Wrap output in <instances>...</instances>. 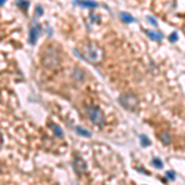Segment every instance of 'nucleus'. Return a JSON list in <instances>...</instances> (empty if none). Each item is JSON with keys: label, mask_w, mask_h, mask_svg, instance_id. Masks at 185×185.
Returning a JSON list of instances; mask_svg holds the SVG:
<instances>
[{"label": "nucleus", "mask_w": 185, "mask_h": 185, "mask_svg": "<svg viewBox=\"0 0 185 185\" xmlns=\"http://www.w3.org/2000/svg\"><path fill=\"white\" fill-rule=\"evenodd\" d=\"M19 5H22V6L21 8H23V9H26L27 6H28V1H22V0H20V1H19Z\"/></svg>", "instance_id": "18"}, {"label": "nucleus", "mask_w": 185, "mask_h": 185, "mask_svg": "<svg viewBox=\"0 0 185 185\" xmlns=\"http://www.w3.org/2000/svg\"><path fill=\"white\" fill-rule=\"evenodd\" d=\"M120 19L125 22V23H132V22H136V19L135 17L128 14V13H121L120 14Z\"/></svg>", "instance_id": "8"}, {"label": "nucleus", "mask_w": 185, "mask_h": 185, "mask_svg": "<svg viewBox=\"0 0 185 185\" xmlns=\"http://www.w3.org/2000/svg\"><path fill=\"white\" fill-rule=\"evenodd\" d=\"M140 141H141V145L142 147H150L152 145L151 140L148 138V137L146 135H140Z\"/></svg>", "instance_id": "11"}, {"label": "nucleus", "mask_w": 185, "mask_h": 185, "mask_svg": "<svg viewBox=\"0 0 185 185\" xmlns=\"http://www.w3.org/2000/svg\"><path fill=\"white\" fill-rule=\"evenodd\" d=\"M165 176H167V179H169V180H175V172L174 170H168L165 173Z\"/></svg>", "instance_id": "14"}, {"label": "nucleus", "mask_w": 185, "mask_h": 185, "mask_svg": "<svg viewBox=\"0 0 185 185\" xmlns=\"http://www.w3.org/2000/svg\"><path fill=\"white\" fill-rule=\"evenodd\" d=\"M118 103L122 105V107H125L128 111H136L138 109V99L135 94H122L118 98Z\"/></svg>", "instance_id": "2"}, {"label": "nucleus", "mask_w": 185, "mask_h": 185, "mask_svg": "<svg viewBox=\"0 0 185 185\" xmlns=\"http://www.w3.org/2000/svg\"><path fill=\"white\" fill-rule=\"evenodd\" d=\"M51 128H52V131L55 132V135L57 137H63V130L59 126H57V125H55V123H51Z\"/></svg>", "instance_id": "12"}, {"label": "nucleus", "mask_w": 185, "mask_h": 185, "mask_svg": "<svg viewBox=\"0 0 185 185\" xmlns=\"http://www.w3.org/2000/svg\"><path fill=\"white\" fill-rule=\"evenodd\" d=\"M40 32H41V26L35 23V25L30 28V33H28V41L31 45H35L36 41H37L38 36H40Z\"/></svg>", "instance_id": "4"}, {"label": "nucleus", "mask_w": 185, "mask_h": 185, "mask_svg": "<svg viewBox=\"0 0 185 185\" xmlns=\"http://www.w3.org/2000/svg\"><path fill=\"white\" fill-rule=\"evenodd\" d=\"M169 41H170L172 43L176 42V41H178V32H172L169 35Z\"/></svg>", "instance_id": "16"}, {"label": "nucleus", "mask_w": 185, "mask_h": 185, "mask_svg": "<svg viewBox=\"0 0 185 185\" xmlns=\"http://www.w3.org/2000/svg\"><path fill=\"white\" fill-rule=\"evenodd\" d=\"M160 140L163 141V143H164V145H169V143H170V141H172L170 136H169V133L167 132V131H164V132H162V135H160Z\"/></svg>", "instance_id": "13"}, {"label": "nucleus", "mask_w": 185, "mask_h": 185, "mask_svg": "<svg viewBox=\"0 0 185 185\" xmlns=\"http://www.w3.org/2000/svg\"><path fill=\"white\" fill-rule=\"evenodd\" d=\"M146 33L148 35V37L152 38L153 41H158V42H162L164 36L162 32H156V31H152V30H147Z\"/></svg>", "instance_id": "6"}, {"label": "nucleus", "mask_w": 185, "mask_h": 185, "mask_svg": "<svg viewBox=\"0 0 185 185\" xmlns=\"http://www.w3.org/2000/svg\"><path fill=\"white\" fill-rule=\"evenodd\" d=\"M5 3H6V0H0V6H1V5H4Z\"/></svg>", "instance_id": "19"}, {"label": "nucleus", "mask_w": 185, "mask_h": 185, "mask_svg": "<svg viewBox=\"0 0 185 185\" xmlns=\"http://www.w3.org/2000/svg\"><path fill=\"white\" fill-rule=\"evenodd\" d=\"M184 33H185V26H184Z\"/></svg>", "instance_id": "21"}, {"label": "nucleus", "mask_w": 185, "mask_h": 185, "mask_svg": "<svg viewBox=\"0 0 185 185\" xmlns=\"http://www.w3.org/2000/svg\"><path fill=\"white\" fill-rule=\"evenodd\" d=\"M88 116L95 125H98V126H104L105 125V116L103 114V111L96 106L89 107L88 109Z\"/></svg>", "instance_id": "3"}, {"label": "nucleus", "mask_w": 185, "mask_h": 185, "mask_svg": "<svg viewBox=\"0 0 185 185\" xmlns=\"http://www.w3.org/2000/svg\"><path fill=\"white\" fill-rule=\"evenodd\" d=\"M75 4H79V6L89 8V9H94L98 6V3L93 1V0H75Z\"/></svg>", "instance_id": "5"}, {"label": "nucleus", "mask_w": 185, "mask_h": 185, "mask_svg": "<svg viewBox=\"0 0 185 185\" xmlns=\"http://www.w3.org/2000/svg\"><path fill=\"white\" fill-rule=\"evenodd\" d=\"M75 132L83 136V137H91V132L89 130L84 128V127H82V126H78V127H75Z\"/></svg>", "instance_id": "9"}, {"label": "nucleus", "mask_w": 185, "mask_h": 185, "mask_svg": "<svg viewBox=\"0 0 185 185\" xmlns=\"http://www.w3.org/2000/svg\"><path fill=\"white\" fill-rule=\"evenodd\" d=\"M147 21L151 23V25H153V26H158V21L154 19L153 16H147Z\"/></svg>", "instance_id": "17"}, {"label": "nucleus", "mask_w": 185, "mask_h": 185, "mask_svg": "<svg viewBox=\"0 0 185 185\" xmlns=\"http://www.w3.org/2000/svg\"><path fill=\"white\" fill-rule=\"evenodd\" d=\"M35 15H36V16H42V15H43V8L41 6V5H37V6H36Z\"/></svg>", "instance_id": "15"}, {"label": "nucleus", "mask_w": 185, "mask_h": 185, "mask_svg": "<svg viewBox=\"0 0 185 185\" xmlns=\"http://www.w3.org/2000/svg\"><path fill=\"white\" fill-rule=\"evenodd\" d=\"M154 168H157V169H162L163 167H164V164H163V160L160 159V158H158V157H154L153 159H152V163H151Z\"/></svg>", "instance_id": "10"}, {"label": "nucleus", "mask_w": 185, "mask_h": 185, "mask_svg": "<svg viewBox=\"0 0 185 185\" xmlns=\"http://www.w3.org/2000/svg\"><path fill=\"white\" fill-rule=\"evenodd\" d=\"M80 55L85 61L90 62L93 64H98L104 61L105 58V51L101 46L95 42H86L82 46Z\"/></svg>", "instance_id": "1"}, {"label": "nucleus", "mask_w": 185, "mask_h": 185, "mask_svg": "<svg viewBox=\"0 0 185 185\" xmlns=\"http://www.w3.org/2000/svg\"><path fill=\"white\" fill-rule=\"evenodd\" d=\"M74 168L77 172H84L86 169V163L82 158H75L74 159Z\"/></svg>", "instance_id": "7"}, {"label": "nucleus", "mask_w": 185, "mask_h": 185, "mask_svg": "<svg viewBox=\"0 0 185 185\" xmlns=\"http://www.w3.org/2000/svg\"><path fill=\"white\" fill-rule=\"evenodd\" d=\"M3 145V136H1V133H0V146Z\"/></svg>", "instance_id": "20"}]
</instances>
